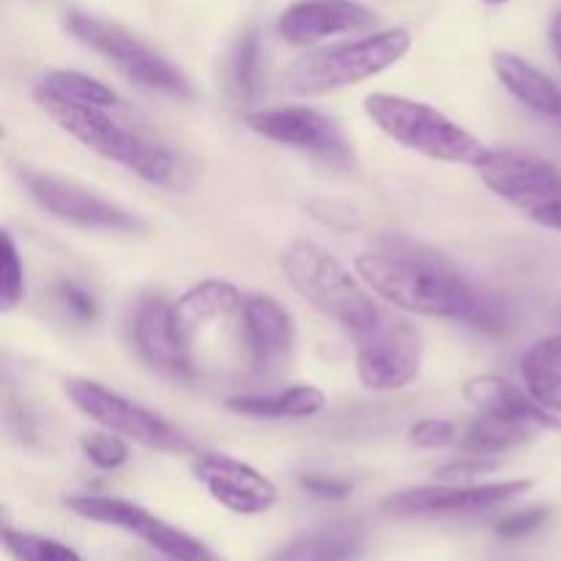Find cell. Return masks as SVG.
<instances>
[{"mask_svg":"<svg viewBox=\"0 0 561 561\" xmlns=\"http://www.w3.org/2000/svg\"><path fill=\"white\" fill-rule=\"evenodd\" d=\"M25 296V266L11 233L0 236V310L11 312Z\"/></svg>","mask_w":561,"mask_h":561,"instance_id":"28","label":"cell"},{"mask_svg":"<svg viewBox=\"0 0 561 561\" xmlns=\"http://www.w3.org/2000/svg\"><path fill=\"white\" fill-rule=\"evenodd\" d=\"M409 438L414 447L444 449L458 438V427L449 420H436V416H431V420H420L416 425H411Z\"/></svg>","mask_w":561,"mask_h":561,"instance_id":"31","label":"cell"},{"mask_svg":"<svg viewBox=\"0 0 561 561\" xmlns=\"http://www.w3.org/2000/svg\"><path fill=\"white\" fill-rule=\"evenodd\" d=\"M482 184L502 201L526 214L561 201V173L557 164L515 148H485L474 162Z\"/></svg>","mask_w":561,"mask_h":561,"instance_id":"12","label":"cell"},{"mask_svg":"<svg viewBox=\"0 0 561 561\" xmlns=\"http://www.w3.org/2000/svg\"><path fill=\"white\" fill-rule=\"evenodd\" d=\"M3 546L14 561H82L80 553L66 542L33 535V531H16L11 526L3 529Z\"/></svg>","mask_w":561,"mask_h":561,"instance_id":"26","label":"cell"},{"mask_svg":"<svg viewBox=\"0 0 561 561\" xmlns=\"http://www.w3.org/2000/svg\"><path fill=\"white\" fill-rule=\"evenodd\" d=\"M362 107L383 135L392 137L409 151L436 159V162L474 168V162L488 148L480 137H474L458 121H453L427 102H416V99L400 96V93L376 91L365 99Z\"/></svg>","mask_w":561,"mask_h":561,"instance_id":"5","label":"cell"},{"mask_svg":"<svg viewBox=\"0 0 561 561\" xmlns=\"http://www.w3.org/2000/svg\"><path fill=\"white\" fill-rule=\"evenodd\" d=\"M411 44L414 38L409 27H387L356 42L321 47L307 53L285 71V88L296 96H323L340 88L359 85L400 64L409 55Z\"/></svg>","mask_w":561,"mask_h":561,"instance_id":"4","label":"cell"},{"mask_svg":"<svg viewBox=\"0 0 561 561\" xmlns=\"http://www.w3.org/2000/svg\"><path fill=\"white\" fill-rule=\"evenodd\" d=\"M279 268L301 299L340 323L354 340L365 337L381 323V307L362 288L359 279L316 241H290L279 255Z\"/></svg>","mask_w":561,"mask_h":561,"instance_id":"3","label":"cell"},{"mask_svg":"<svg viewBox=\"0 0 561 561\" xmlns=\"http://www.w3.org/2000/svg\"><path fill=\"white\" fill-rule=\"evenodd\" d=\"M378 14L359 0H296L279 14L277 33L294 47H312L343 33L367 31Z\"/></svg>","mask_w":561,"mask_h":561,"instance_id":"16","label":"cell"},{"mask_svg":"<svg viewBox=\"0 0 561 561\" xmlns=\"http://www.w3.org/2000/svg\"><path fill=\"white\" fill-rule=\"evenodd\" d=\"M299 485L305 488L310 496L327 499V502H340V499H348L354 485L348 480H340V477H327V474H301Z\"/></svg>","mask_w":561,"mask_h":561,"instance_id":"35","label":"cell"},{"mask_svg":"<svg viewBox=\"0 0 561 561\" xmlns=\"http://www.w3.org/2000/svg\"><path fill=\"white\" fill-rule=\"evenodd\" d=\"M225 409L250 420H307L327 409V394L312 383H294L277 392H250L225 400Z\"/></svg>","mask_w":561,"mask_h":561,"instance_id":"22","label":"cell"},{"mask_svg":"<svg viewBox=\"0 0 561 561\" xmlns=\"http://www.w3.org/2000/svg\"><path fill=\"white\" fill-rule=\"evenodd\" d=\"M535 488L531 480L485 482V485H422L383 499L381 510L394 518H438V515H474L507 504Z\"/></svg>","mask_w":561,"mask_h":561,"instance_id":"13","label":"cell"},{"mask_svg":"<svg viewBox=\"0 0 561 561\" xmlns=\"http://www.w3.org/2000/svg\"><path fill=\"white\" fill-rule=\"evenodd\" d=\"M192 474L214 502L236 515H263L279 499L277 485L266 474L225 453H197Z\"/></svg>","mask_w":561,"mask_h":561,"instance_id":"15","label":"cell"},{"mask_svg":"<svg viewBox=\"0 0 561 561\" xmlns=\"http://www.w3.org/2000/svg\"><path fill=\"white\" fill-rule=\"evenodd\" d=\"M58 296H60V301H64L66 310H69L77 321H82V323L96 321V312H99L96 299H93L85 288H80V285L71 283V279H60Z\"/></svg>","mask_w":561,"mask_h":561,"instance_id":"34","label":"cell"},{"mask_svg":"<svg viewBox=\"0 0 561 561\" xmlns=\"http://www.w3.org/2000/svg\"><path fill=\"white\" fill-rule=\"evenodd\" d=\"M16 179L42 211L75 228L104 230V233H142L148 228L140 214L96 195L71 179L33 168H20Z\"/></svg>","mask_w":561,"mask_h":561,"instance_id":"8","label":"cell"},{"mask_svg":"<svg viewBox=\"0 0 561 561\" xmlns=\"http://www.w3.org/2000/svg\"><path fill=\"white\" fill-rule=\"evenodd\" d=\"M354 266L373 294L414 316L469 323L482 294V288L436 255H422L411 244H392L387 252H362Z\"/></svg>","mask_w":561,"mask_h":561,"instance_id":"1","label":"cell"},{"mask_svg":"<svg viewBox=\"0 0 561 561\" xmlns=\"http://www.w3.org/2000/svg\"><path fill=\"white\" fill-rule=\"evenodd\" d=\"M529 217L535 219L537 225H542V228L559 230V233H561V201L548 203V206L537 208V211H531Z\"/></svg>","mask_w":561,"mask_h":561,"instance_id":"36","label":"cell"},{"mask_svg":"<svg viewBox=\"0 0 561 561\" xmlns=\"http://www.w3.org/2000/svg\"><path fill=\"white\" fill-rule=\"evenodd\" d=\"M33 99H58V102L69 104H85V107H104L115 110L121 107L118 93L102 80L91 75H82L75 69H53L36 82L33 88Z\"/></svg>","mask_w":561,"mask_h":561,"instance_id":"24","label":"cell"},{"mask_svg":"<svg viewBox=\"0 0 561 561\" xmlns=\"http://www.w3.org/2000/svg\"><path fill=\"white\" fill-rule=\"evenodd\" d=\"M365 537L367 529L359 520H332L296 535L268 561H354L365 548Z\"/></svg>","mask_w":561,"mask_h":561,"instance_id":"20","label":"cell"},{"mask_svg":"<svg viewBox=\"0 0 561 561\" xmlns=\"http://www.w3.org/2000/svg\"><path fill=\"white\" fill-rule=\"evenodd\" d=\"M64 27L77 42L107 58L137 88L184 99V102L195 99V88H192L190 77L126 27L102 20V16L85 14V11H66Z\"/></svg>","mask_w":561,"mask_h":561,"instance_id":"6","label":"cell"},{"mask_svg":"<svg viewBox=\"0 0 561 561\" xmlns=\"http://www.w3.org/2000/svg\"><path fill=\"white\" fill-rule=\"evenodd\" d=\"M239 327L250 367L257 376H279L294 365L296 345H299L296 321L288 307L279 305L274 296H244Z\"/></svg>","mask_w":561,"mask_h":561,"instance_id":"14","label":"cell"},{"mask_svg":"<svg viewBox=\"0 0 561 561\" xmlns=\"http://www.w3.org/2000/svg\"><path fill=\"white\" fill-rule=\"evenodd\" d=\"M482 3H488V5H504V3H510V0H482Z\"/></svg>","mask_w":561,"mask_h":561,"instance_id":"38","label":"cell"},{"mask_svg":"<svg viewBox=\"0 0 561 561\" xmlns=\"http://www.w3.org/2000/svg\"><path fill=\"white\" fill-rule=\"evenodd\" d=\"M466 327L477 329V332L485 334H507L513 327V316H510V307L502 296L491 294V290L482 288L480 301H477L474 312H471L469 323Z\"/></svg>","mask_w":561,"mask_h":561,"instance_id":"30","label":"cell"},{"mask_svg":"<svg viewBox=\"0 0 561 561\" xmlns=\"http://www.w3.org/2000/svg\"><path fill=\"white\" fill-rule=\"evenodd\" d=\"M540 431L537 425L529 422L507 420V416H493V414H480L469 425L463 436V453L469 455H482V458H496V455L510 453V449L520 447V444L531 442L535 433Z\"/></svg>","mask_w":561,"mask_h":561,"instance_id":"25","label":"cell"},{"mask_svg":"<svg viewBox=\"0 0 561 561\" xmlns=\"http://www.w3.org/2000/svg\"><path fill=\"white\" fill-rule=\"evenodd\" d=\"M499 463L496 458H482V455H460L458 460H453V463L442 466V469H436V477L444 482H455V485H460V480H474V477H482V474H491V471H496Z\"/></svg>","mask_w":561,"mask_h":561,"instance_id":"32","label":"cell"},{"mask_svg":"<svg viewBox=\"0 0 561 561\" xmlns=\"http://www.w3.org/2000/svg\"><path fill=\"white\" fill-rule=\"evenodd\" d=\"M230 77L233 88L244 102H252L261 91V33L247 31L236 42L233 58H230Z\"/></svg>","mask_w":561,"mask_h":561,"instance_id":"27","label":"cell"},{"mask_svg":"<svg viewBox=\"0 0 561 561\" xmlns=\"http://www.w3.org/2000/svg\"><path fill=\"white\" fill-rule=\"evenodd\" d=\"M64 392L77 405V411L85 414L91 422H96L102 431L118 433L126 442H135L148 449H159V453H195V444L179 427L164 422L162 416L153 414L146 405L135 403V400L107 389L104 383L93 381V378H66Z\"/></svg>","mask_w":561,"mask_h":561,"instance_id":"7","label":"cell"},{"mask_svg":"<svg viewBox=\"0 0 561 561\" xmlns=\"http://www.w3.org/2000/svg\"><path fill=\"white\" fill-rule=\"evenodd\" d=\"M244 121L250 131L261 135L263 140L310 153L337 170H351L356 164L354 146L345 140L337 121L329 118L321 110L305 107V104H283V107L252 110Z\"/></svg>","mask_w":561,"mask_h":561,"instance_id":"10","label":"cell"},{"mask_svg":"<svg viewBox=\"0 0 561 561\" xmlns=\"http://www.w3.org/2000/svg\"><path fill=\"white\" fill-rule=\"evenodd\" d=\"M491 66L496 80L502 82L504 91L513 99H518L524 107L531 113L546 115V118L557 121L561 115V88L546 71L531 66L529 60L520 55L510 53V49H493Z\"/></svg>","mask_w":561,"mask_h":561,"instance_id":"21","label":"cell"},{"mask_svg":"<svg viewBox=\"0 0 561 561\" xmlns=\"http://www.w3.org/2000/svg\"><path fill=\"white\" fill-rule=\"evenodd\" d=\"M80 449L88 460H91L96 469L102 471H115L129 460V447H126V438L118 433H88L80 438Z\"/></svg>","mask_w":561,"mask_h":561,"instance_id":"29","label":"cell"},{"mask_svg":"<svg viewBox=\"0 0 561 561\" xmlns=\"http://www.w3.org/2000/svg\"><path fill=\"white\" fill-rule=\"evenodd\" d=\"M131 340L140 359L157 373L186 378L195 370L192 351L186 348L173 323V305L162 296L148 294L137 301L135 318H131Z\"/></svg>","mask_w":561,"mask_h":561,"instance_id":"17","label":"cell"},{"mask_svg":"<svg viewBox=\"0 0 561 561\" xmlns=\"http://www.w3.org/2000/svg\"><path fill=\"white\" fill-rule=\"evenodd\" d=\"M244 296L228 279H203L173 301V323L186 348H195L208 332L241 316Z\"/></svg>","mask_w":561,"mask_h":561,"instance_id":"18","label":"cell"},{"mask_svg":"<svg viewBox=\"0 0 561 561\" xmlns=\"http://www.w3.org/2000/svg\"><path fill=\"white\" fill-rule=\"evenodd\" d=\"M64 507L69 513L80 515V518L93 520V524L115 526V529H124L129 535L140 537L146 546H151L153 551H159L170 561H225L203 540L186 535L184 529L157 518L146 507L126 502V499L88 496V493H82V496H66Z\"/></svg>","mask_w":561,"mask_h":561,"instance_id":"9","label":"cell"},{"mask_svg":"<svg viewBox=\"0 0 561 561\" xmlns=\"http://www.w3.org/2000/svg\"><path fill=\"white\" fill-rule=\"evenodd\" d=\"M38 107L88 151L99 153L107 162L121 164L137 179L148 181L162 190H184L186 168L179 153L170 151L164 142L151 140L113 118V110L85 107V104L58 102V99H36Z\"/></svg>","mask_w":561,"mask_h":561,"instance_id":"2","label":"cell"},{"mask_svg":"<svg viewBox=\"0 0 561 561\" xmlns=\"http://www.w3.org/2000/svg\"><path fill=\"white\" fill-rule=\"evenodd\" d=\"M557 124H559V129H561V115H559V118H557Z\"/></svg>","mask_w":561,"mask_h":561,"instance_id":"39","label":"cell"},{"mask_svg":"<svg viewBox=\"0 0 561 561\" xmlns=\"http://www.w3.org/2000/svg\"><path fill=\"white\" fill-rule=\"evenodd\" d=\"M548 42H551L553 58H557L561 66V9L551 16V25H548Z\"/></svg>","mask_w":561,"mask_h":561,"instance_id":"37","label":"cell"},{"mask_svg":"<svg viewBox=\"0 0 561 561\" xmlns=\"http://www.w3.org/2000/svg\"><path fill=\"white\" fill-rule=\"evenodd\" d=\"M524 387L542 409L561 416V332L542 337L520 359Z\"/></svg>","mask_w":561,"mask_h":561,"instance_id":"23","label":"cell"},{"mask_svg":"<svg viewBox=\"0 0 561 561\" xmlns=\"http://www.w3.org/2000/svg\"><path fill=\"white\" fill-rule=\"evenodd\" d=\"M425 359V340L403 318H381L373 332L356 340V378L370 392H400L416 381Z\"/></svg>","mask_w":561,"mask_h":561,"instance_id":"11","label":"cell"},{"mask_svg":"<svg viewBox=\"0 0 561 561\" xmlns=\"http://www.w3.org/2000/svg\"><path fill=\"white\" fill-rule=\"evenodd\" d=\"M466 403L474 405L480 414L507 416V420L529 422L540 431H561V420L553 411L542 409L526 389L499 376H471L463 383Z\"/></svg>","mask_w":561,"mask_h":561,"instance_id":"19","label":"cell"},{"mask_svg":"<svg viewBox=\"0 0 561 561\" xmlns=\"http://www.w3.org/2000/svg\"><path fill=\"white\" fill-rule=\"evenodd\" d=\"M551 518V507H529V510H520V513L507 515L496 524V535L504 537V540H518V537L531 535L535 529H540L546 520Z\"/></svg>","mask_w":561,"mask_h":561,"instance_id":"33","label":"cell"}]
</instances>
